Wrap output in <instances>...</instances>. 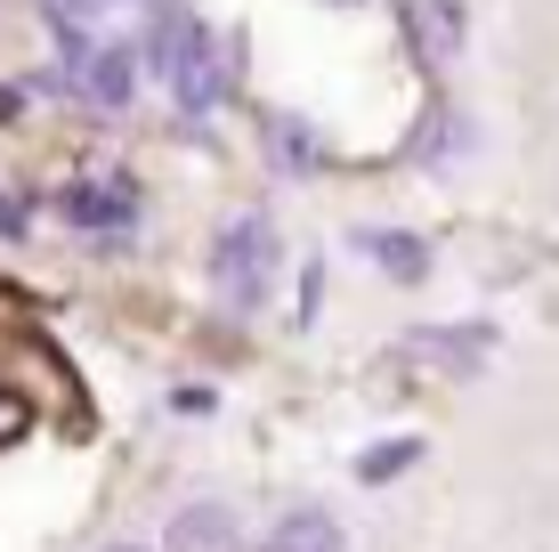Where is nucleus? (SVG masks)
I'll return each instance as SVG.
<instances>
[{"label": "nucleus", "instance_id": "1", "mask_svg": "<svg viewBox=\"0 0 559 552\" xmlns=\"http://www.w3.org/2000/svg\"><path fill=\"white\" fill-rule=\"evenodd\" d=\"M154 49H163V82H170V98H179V106H195V114H203V106L227 90L219 42H211V33L195 25V16H170V25H163V42H154Z\"/></svg>", "mask_w": 559, "mask_h": 552}, {"label": "nucleus", "instance_id": "2", "mask_svg": "<svg viewBox=\"0 0 559 552\" xmlns=\"http://www.w3.org/2000/svg\"><path fill=\"white\" fill-rule=\"evenodd\" d=\"M267 277H276V236H267L260 220H236V227L219 236V293L243 301V309H260Z\"/></svg>", "mask_w": 559, "mask_h": 552}, {"label": "nucleus", "instance_id": "3", "mask_svg": "<svg viewBox=\"0 0 559 552\" xmlns=\"http://www.w3.org/2000/svg\"><path fill=\"white\" fill-rule=\"evenodd\" d=\"M66 220H73V227H122V220H130V187H122V179H82V187H66Z\"/></svg>", "mask_w": 559, "mask_h": 552}, {"label": "nucleus", "instance_id": "4", "mask_svg": "<svg viewBox=\"0 0 559 552\" xmlns=\"http://www.w3.org/2000/svg\"><path fill=\"white\" fill-rule=\"evenodd\" d=\"M73 82H82L98 106H122L130 82H139V57H130V49H90L82 66H73Z\"/></svg>", "mask_w": 559, "mask_h": 552}, {"label": "nucleus", "instance_id": "5", "mask_svg": "<svg viewBox=\"0 0 559 552\" xmlns=\"http://www.w3.org/2000/svg\"><path fill=\"white\" fill-rule=\"evenodd\" d=\"M170 552H236V520L219 504H195L170 520Z\"/></svg>", "mask_w": 559, "mask_h": 552}, {"label": "nucleus", "instance_id": "6", "mask_svg": "<svg viewBox=\"0 0 559 552\" xmlns=\"http://www.w3.org/2000/svg\"><path fill=\"white\" fill-rule=\"evenodd\" d=\"M267 552H349V544H341V528L324 520V512H293V520L267 537Z\"/></svg>", "mask_w": 559, "mask_h": 552}, {"label": "nucleus", "instance_id": "7", "mask_svg": "<svg viewBox=\"0 0 559 552\" xmlns=\"http://www.w3.org/2000/svg\"><path fill=\"white\" fill-rule=\"evenodd\" d=\"M373 252H381V269H390L397 284H414V277H421V244H414V236H397V227H390V236H373Z\"/></svg>", "mask_w": 559, "mask_h": 552}, {"label": "nucleus", "instance_id": "8", "mask_svg": "<svg viewBox=\"0 0 559 552\" xmlns=\"http://www.w3.org/2000/svg\"><path fill=\"white\" fill-rule=\"evenodd\" d=\"M406 463H414V439H390L381 455H365V463H357V480H397Z\"/></svg>", "mask_w": 559, "mask_h": 552}, {"label": "nucleus", "instance_id": "9", "mask_svg": "<svg viewBox=\"0 0 559 552\" xmlns=\"http://www.w3.org/2000/svg\"><path fill=\"white\" fill-rule=\"evenodd\" d=\"M49 9H57V16H82V9H98V0H49Z\"/></svg>", "mask_w": 559, "mask_h": 552}, {"label": "nucleus", "instance_id": "10", "mask_svg": "<svg viewBox=\"0 0 559 552\" xmlns=\"http://www.w3.org/2000/svg\"><path fill=\"white\" fill-rule=\"evenodd\" d=\"M114 552H139V544H114Z\"/></svg>", "mask_w": 559, "mask_h": 552}]
</instances>
